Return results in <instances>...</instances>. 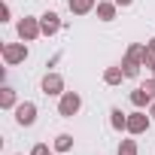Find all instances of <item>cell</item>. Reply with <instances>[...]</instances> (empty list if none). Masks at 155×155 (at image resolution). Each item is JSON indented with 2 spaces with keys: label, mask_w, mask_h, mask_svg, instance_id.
<instances>
[{
  "label": "cell",
  "mask_w": 155,
  "mask_h": 155,
  "mask_svg": "<svg viewBox=\"0 0 155 155\" xmlns=\"http://www.w3.org/2000/svg\"><path fill=\"white\" fill-rule=\"evenodd\" d=\"M82 110V94L79 91H64L58 97V116L61 119H73V116H79Z\"/></svg>",
  "instance_id": "6da1fadb"
},
{
  "label": "cell",
  "mask_w": 155,
  "mask_h": 155,
  "mask_svg": "<svg viewBox=\"0 0 155 155\" xmlns=\"http://www.w3.org/2000/svg\"><path fill=\"white\" fill-rule=\"evenodd\" d=\"M152 76H155V73H152Z\"/></svg>",
  "instance_id": "d4e9b609"
},
{
  "label": "cell",
  "mask_w": 155,
  "mask_h": 155,
  "mask_svg": "<svg viewBox=\"0 0 155 155\" xmlns=\"http://www.w3.org/2000/svg\"><path fill=\"white\" fill-rule=\"evenodd\" d=\"M40 88H43L46 97H61V94L67 91L64 76H61V73H46V76H43V82H40Z\"/></svg>",
  "instance_id": "5b68a950"
},
{
  "label": "cell",
  "mask_w": 155,
  "mask_h": 155,
  "mask_svg": "<svg viewBox=\"0 0 155 155\" xmlns=\"http://www.w3.org/2000/svg\"><path fill=\"white\" fill-rule=\"evenodd\" d=\"M152 101H155V97H152L143 85H137V88L131 91V104H134L137 110H149V104H152Z\"/></svg>",
  "instance_id": "8fae6325"
},
{
  "label": "cell",
  "mask_w": 155,
  "mask_h": 155,
  "mask_svg": "<svg viewBox=\"0 0 155 155\" xmlns=\"http://www.w3.org/2000/svg\"><path fill=\"white\" fill-rule=\"evenodd\" d=\"M94 6H97V0H67V9L73 15H88L94 12Z\"/></svg>",
  "instance_id": "30bf717a"
},
{
  "label": "cell",
  "mask_w": 155,
  "mask_h": 155,
  "mask_svg": "<svg viewBox=\"0 0 155 155\" xmlns=\"http://www.w3.org/2000/svg\"><path fill=\"white\" fill-rule=\"evenodd\" d=\"M52 155H61V152H52Z\"/></svg>",
  "instance_id": "603a6c76"
},
{
  "label": "cell",
  "mask_w": 155,
  "mask_h": 155,
  "mask_svg": "<svg viewBox=\"0 0 155 155\" xmlns=\"http://www.w3.org/2000/svg\"><path fill=\"white\" fill-rule=\"evenodd\" d=\"M31 155H52V152H49V143H37V146L31 149Z\"/></svg>",
  "instance_id": "d6986e66"
},
{
  "label": "cell",
  "mask_w": 155,
  "mask_h": 155,
  "mask_svg": "<svg viewBox=\"0 0 155 155\" xmlns=\"http://www.w3.org/2000/svg\"><path fill=\"white\" fill-rule=\"evenodd\" d=\"M52 149H55V152H70V149H73V134H58V137L52 140Z\"/></svg>",
  "instance_id": "2e32d148"
},
{
  "label": "cell",
  "mask_w": 155,
  "mask_h": 155,
  "mask_svg": "<svg viewBox=\"0 0 155 155\" xmlns=\"http://www.w3.org/2000/svg\"><path fill=\"white\" fill-rule=\"evenodd\" d=\"M122 79H125V70H122V64H116V67H107L104 70V82L113 88V85H122Z\"/></svg>",
  "instance_id": "4fadbf2b"
},
{
  "label": "cell",
  "mask_w": 155,
  "mask_h": 155,
  "mask_svg": "<svg viewBox=\"0 0 155 155\" xmlns=\"http://www.w3.org/2000/svg\"><path fill=\"white\" fill-rule=\"evenodd\" d=\"M140 61H134V58H122V70H125V79H137L140 76Z\"/></svg>",
  "instance_id": "9a60e30c"
},
{
  "label": "cell",
  "mask_w": 155,
  "mask_h": 155,
  "mask_svg": "<svg viewBox=\"0 0 155 155\" xmlns=\"http://www.w3.org/2000/svg\"><path fill=\"white\" fill-rule=\"evenodd\" d=\"M143 67L149 73H155V37L146 40V55H143Z\"/></svg>",
  "instance_id": "5bb4252c"
},
{
  "label": "cell",
  "mask_w": 155,
  "mask_h": 155,
  "mask_svg": "<svg viewBox=\"0 0 155 155\" xmlns=\"http://www.w3.org/2000/svg\"><path fill=\"white\" fill-rule=\"evenodd\" d=\"M40 28H43V37H55V34L61 31V15H58L55 9L43 12V15H40Z\"/></svg>",
  "instance_id": "52a82bcc"
},
{
  "label": "cell",
  "mask_w": 155,
  "mask_h": 155,
  "mask_svg": "<svg viewBox=\"0 0 155 155\" xmlns=\"http://www.w3.org/2000/svg\"><path fill=\"white\" fill-rule=\"evenodd\" d=\"M15 155H18V152H15Z\"/></svg>",
  "instance_id": "cb8c5ba5"
},
{
  "label": "cell",
  "mask_w": 155,
  "mask_h": 155,
  "mask_svg": "<svg viewBox=\"0 0 155 155\" xmlns=\"http://www.w3.org/2000/svg\"><path fill=\"white\" fill-rule=\"evenodd\" d=\"M110 128L113 131H128V113H122V107L110 110Z\"/></svg>",
  "instance_id": "7c38bea8"
},
{
  "label": "cell",
  "mask_w": 155,
  "mask_h": 155,
  "mask_svg": "<svg viewBox=\"0 0 155 155\" xmlns=\"http://www.w3.org/2000/svg\"><path fill=\"white\" fill-rule=\"evenodd\" d=\"M149 116H152V119H155V101H152V104H149Z\"/></svg>",
  "instance_id": "7402d4cb"
},
{
  "label": "cell",
  "mask_w": 155,
  "mask_h": 155,
  "mask_svg": "<svg viewBox=\"0 0 155 155\" xmlns=\"http://www.w3.org/2000/svg\"><path fill=\"white\" fill-rule=\"evenodd\" d=\"M12 18V9H9V0H3V6H0V21H9Z\"/></svg>",
  "instance_id": "ac0fdd59"
},
{
  "label": "cell",
  "mask_w": 155,
  "mask_h": 155,
  "mask_svg": "<svg viewBox=\"0 0 155 155\" xmlns=\"http://www.w3.org/2000/svg\"><path fill=\"white\" fill-rule=\"evenodd\" d=\"M94 12H97V18H101V21H113V18H116V12H119V3H116V0H97Z\"/></svg>",
  "instance_id": "ba28073f"
},
{
  "label": "cell",
  "mask_w": 155,
  "mask_h": 155,
  "mask_svg": "<svg viewBox=\"0 0 155 155\" xmlns=\"http://www.w3.org/2000/svg\"><path fill=\"white\" fill-rule=\"evenodd\" d=\"M116 3H119V6H122V9H128V6H131V3H134V0H116Z\"/></svg>",
  "instance_id": "44dd1931"
},
{
  "label": "cell",
  "mask_w": 155,
  "mask_h": 155,
  "mask_svg": "<svg viewBox=\"0 0 155 155\" xmlns=\"http://www.w3.org/2000/svg\"><path fill=\"white\" fill-rule=\"evenodd\" d=\"M149 125H152V116H149V110L143 113V110H134V113H128V134L131 137H140V134H146L149 131Z\"/></svg>",
  "instance_id": "277c9868"
},
{
  "label": "cell",
  "mask_w": 155,
  "mask_h": 155,
  "mask_svg": "<svg viewBox=\"0 0 155 155\" xmlns=\"http://www.w3.org/2000/svg\"><path fill=\"white\" fill-rule=\"evenodd\" d=\"M0 55H3L6 67H15V64H25L31 52H28V43H3L0 46Z\"/></svg>",
  "instance_id": "7a4b0ae2"
},
{
  "label": "cell",
  "mask_w": 155,
  "mask_h": 155,
  "mask_svg": "<svg viewBox=\"0 0 155 155\" xmlns=\"http://www.w3.org/2000/svg\"><path fill=\"white\" fill-rule=\"evenodd\" d=\"M143 88H146V91H149V94L155 97V76H152V79H146V82H143Z\"/></svg>",
  "instance_id": "ffe728a7"
},
{
  "label": "cell",
  "mask_w": 155,
  "mask_h": 155,
  "mask_svg": "<svg viewBox=\"0 0 155 155\" xmlns=\"http://www.w3.org/2000/svg\"><path fill=\"white\" fill-rule=\"evenodd\" d=\"M15 34H18V40H21V43H34L37 37H43L40 18H34V15H21V18H18V25H15Z\"/></svg>",
  "instance_id": "3957f363"
},
{
  "label": "cell",
  "mask_w": 155,
  "mask_h": 155,
  "mask_svg": "<svg viewBox=\"0 0 155 155\" xmlns=\"http://www.w3.org/2000/svg\"><path fill=\"white\" fill-rule=\"evenodd\" d=\"M12 113H15V125H18V128H31V125L37 122V104H34V101H21Z\"/></svg>",
  "instance_id": "8992f818"
},
{
  "label": "cell",
  "mask_w": 155,
  "mask_h": 155,
  "mask_svg": "<svg viewBox=\"0 0 155 155\" xmlns=\"http://www.w3.org/2000/svg\"><path fill=\"white\" fill-rule=\"evenodd\" d=\"M116 155H140L137 140H119V152H116Z\"/></svg>",
  "instance_id": "e0dca14e"
},
{
  "label": "cell",
  "mask_w": 155,
  "mask_h": 155,
  "mask_svg": "<svg viewBox=\"0 0 155 155\" xmlns=\"http://www.w3.org/2000/svg\"><path fill=\"white\" fill-rule=\"evenodd\" d=\"M0 107H3V110H15L18 107V94H15V88L12 85H0Z\"/></svg>",
  "instance_id": "9c48e42d"
}]
</instances>
